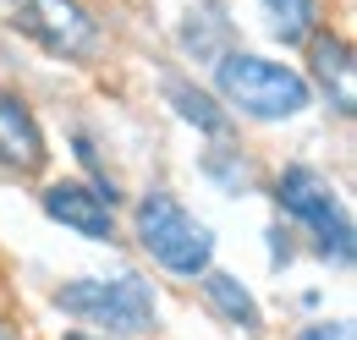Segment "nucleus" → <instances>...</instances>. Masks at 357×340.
I'll use <instances>...</instances> for the list:
<instances>
[{"label": "nucleus", "instance_id": "4", "mask_svg": "<svg viewBox=\"0 0 357 340\" xmlns=\"http://www.w3.org/2000/svg\"><path fill=\"white\" fill-rule=\"evenodd\" d=\"M275 203L291 214L313 236L319 258H330L335 269H352V214L335 198V187L308 165H286L275 176Z\"/></svg>", "mask_w": 357, "mask_h": 340}, {"label": "nucleus", "instance_id": "15", "mask_svg": "<svg viewBox=\"0 0 357 340\" xmlns=\"http://www.w3.org/2000/svg\"><path fill=\"white\" fill-rule=\"evenodd\" d=\"M66 340H93V335H66Z\"/></svg>", "mask_w": 357, "mask_h": 340}, {"label": "nucleus", "instance_id": "7", "mask_svg": "<svg viewBox=\"0 0 357 340\" xmlns=\"http://www.w3.org/2000/svg\"><path fill=\"white\" fill-rule=\"evenodd\" d=\"M45 160H50V148H45L39 116L28 110L22 93L0 88V170H11V176H39Z\"/></svg>", "mask_w": 357, "mask_h": 340}, {"label": "nucleus", "instance_id": "8", "mask_svg": "<svg viewBox=\"0 0 357 340\" xmlns=\"http://www.w3.org/2000/svg\"><path fill=\"white\" fill-rule=\"evenodd\" d=\"M313 83L319 93L335 105V116H352L357 105V83H352V44L341 33H313Z\"/></svg>", "mask_w": 357, "mask_h": 340}, {"label": "nucleus", "instance_id": "13", "mask_svg": "<svg viewBox=\"0 0 357 340\" xmlns=\"http://www.w3.org/2000/svg\"><path fill=\"white\" fill-rule=\"evenodd\" d=\"M204 176H215L225 192H248L253 187V165L242 160V148H225V154H209L204 160Z\"/></svg>", "mask_w": 357, "mask_h": 340}, {"label": "nucleus", "instance_id": "6", "mask_svg": "<svg viewBox=\"0 0 357 340\" xmlns=\"http://www.w3.org/2000/svg\"><path fill=\"white\" fill-rule=\"evenodd\" d=\"M45 214L89 242H116V187L55 181V187H45Z\"/></svg>", "mask_w": 357, "mask_h": 340}, {"label": "nucleus", "instance_id": "12", "mask_svg": "<svg viewBox=\"0 0 357 340\" xmlns=\"http://www.w3.org/2000/svg\"><path fill=\"white\" fill-rule=\"evenodd\" d=\"M264 17L280 44H308L319 33V6L313 0H264Z\"/></svg>", "mask_w": 357, "mask_h": 340}, {"label": "nucleus", "instance_id": "16", "mask_svg": "<svg viewBox=\"0 0 357 340\" xmlns=\"http://www.w3.org/2000/svg\"><path fill=\"white\" fill-rule=\"evenodd\" d=\"M0 340H11V335H6V330H0Z\"/></svg>", "mask_w": 357, "mask_h": 340}, {"label": "nucleus", "instance_id": "3", "mask_svg": "<svg viewBox=\"0 0 357 340\" xmlns=\"http://www.w3.org/2000/svg\"><path fill=\"white\" fill-rule=\"evenodd\" d=\"M132 231H137V242H143V253L154 258L160 269L181 275V280H198L215 263V231L204 219H192L165 187H154V192L137 198Z\"/></svg>", "mask_w": 357, "mask_h": 340}, {"label": "nucleus", "instance_id": "1", "mask_svg": "<svg viewBox=\"0 0 357 340\" xmlns=\"http://www.w3.org/2000/svg\"><path fill=\"white\" fill-rule=\"evenodd\" d=\"M215 88L248 121H297L313 105V83L303 72L264 61V55H248V49H225L215 61Z\"/></svg>", "mask_w": 357, "mask_h": 340}, {"label": "nucleus", "instance_id": "2", "mask_svg": "<svg viewBox=\"0 0 357 340\" xmlns=\"http://www.w3.org/2000/svg\"><path fill=\"white\" fill-rule=\"evenodd\" d=\"M55 307L77 324H93L99 335H149L160 324V297L154 286L121 269V275H89V280H66L55 291Z\"/></svg>", "mask_w": 357, "mask_h": 340}, {"label": "nucleus", "instance_id": "10", "mask_svg": "<svg viewBox=\"0 0 357 340\" xmlns=\"http://www.w3.org/2000/svg\"><path fill=\"white\" fill-rule=\"evenodd\" d=\"M165 99H171V110H176L181 121H187V127H198L204 137H225V132H231V116H225V110L209 99V93H204V88L171 77V83H165Z\"/></svg>", "mask_w": 357, "mask_h": 340}, {"label": "nucleus", "instance_id": "14", "mask_svg": "<svg viewBox=\"0 0 357 340\" xmlns=\"http://www.w3.org/2000/svg\"><path fill=\"white\" fill-rule=\"evenodd\" d=\"M303 340H352V324L347 318H324V324H308Z\"/></svg>", "mask_w": 357, "mask_h": 340}, {"label": "nucleus", "instance_id": "11", "mask_svg": "<svg viewBox=\"0 0 357 340\" xmlns=\"http://www.w3.org/2000/svg\"><path fill=\"white\" fill-rule=\"evenodd\" d=\"M204 17L209 22H198V11H192L181 22V49L198 55V61H220L225 49H231V17H225L220 0H204Z\"/></svg>", "mask_w": 357, "mask_h": 340}, {"label": "nucleus", "instance_id": "5", "mask_svg": "<svg viewBox=\"0 0 357 340\" xmlns=\"http://www.w3.org/2000/svg\"><path fill=\"white\" fill-rule=\"evenodd\" d=\"M6 22L55 61H89L99 49V22L83 0H6Z\"/></svg>", "mask_w": 357, "mask_h": 340}, {"label": "nucleus", "instance_id": "9", "mask_svg": "<svg viewBox=\"0 0 357 340\" xmlns=\"http://www.w3.org/2000/svg\"><path fill=\"white\" fill-rule=\"evenodd\" d=\"M204 297H209V307L220 313L225 324H236V330H248V335L264 330L259 302H253V291H248L236 275H225V269H204Z\"/></svg>", "mask_w": 357, "mask_h": 340}]
</instances>
